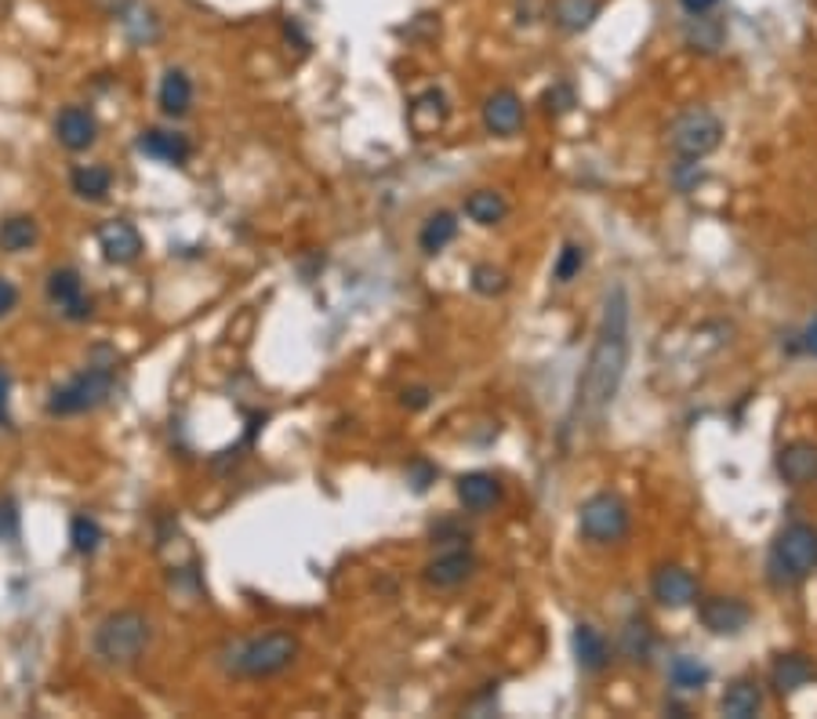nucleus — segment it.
Segmentation results:
<instances>
[{"mask_svg":"<svg viewBox=\"0 0 817 719\" xmlns=\"http://www.w3.org/2000/svg\"><path fill=\"white\" fill-rule=\"evenodd\" d=\"M629 332H633L629 291L622 284H614L607 291V299H603L596 341H592L582 379H578L571 415H567V429H578V422H600L603 411L614 404V396H618L622 379H625V368H629V349H633Z\"/></svg>","mask_w":817,"mask_h":719,"instance_id":"nucleus-1","label":"nucleus"},{"mask_svg":"<svg viewBox=\"0 0 817 719\" xmlns=\"http://www.w3.org/2000/svg\"><path fill=\"white\" fill-rule=\"evenodd\" d=\"M817 574V527L796 520L777 530L771 557H766V577L774 588H792Z\"/></svg>","mask_w":817,"mask_h":719,"instance_id":"nucleus-2","label":"nucleus"},{"mask_svg":"<svg viewBox=\"0 0 817 719\" xmlns=\"http://www.w3.org/2000/svg\"><path fill=\"white\" fill-rule=\"evenodd\" d=\"M153 640V625L142 610H113L99 621L91 651L102 665H132Z\"/></svg>","mask_w":817,"mask_h":719,"instance_id":"nucleus-3","label":"nucleus"},{"mask_svg":"<svg viewBox=\"0 0 817 719\" xmlns=\"http://www.w3.org/2000/svg\"><path fill=\"white\" fill-rule=\"evenodd\" d=\"M724 121L708 105H691L680 116H672V124L665 127V143L680 160H705L708 153L724 146Z\"/></svg>","mask_w":817,"mask_h":719,"instance_id":"nucleus-4","label":"nucleus"},{"mask_svg":"<svg viewBox=\"0 0 817 719\" xmlns=\"http://www.w3.org/2000/svg\"><path fill=\"white\" fill-rule=\"evenodd\" d=\"M294 658H299V640L291 632H266L233 647L230 672L247 679H269L277 672L291 669Z\"/></svg>","mask_w":817,"mask_h":719,"instance_id":"nucleus-5","label":"nucleus"},{"mask_svg":"<svg viewBox=\"0 0 817 719\" xmlns=\"http://www.w3.org/2000/svg\"><path fill=\"white\" fill-rule=\"evenodd\" d=\"M578 530H582V538L592 541V546H618V541L629 538L633 513L622 494L614 491L589 494L582 509H578Z\"/></svg>","mask_w":817,"mask_h":719,"instance_id":"nucleus-6","label":"nucleus"},{"mask_svg":"<svg viewBox=\"0 0 817 719\" xmlns=\"http://www.w3.org/2000/svg\"><path fill=\"white\" fill-rule=\"evenodd\" d=\"M113 396V371L110 368H88L74 374L66 385L52 389L47 396V415H85V411L102 407Z\"/></svg>","mask_w":817,"mask_h":719,"instance_id":"nucleus-7","label":"nucleus"},{"mask_svg":"<svg viewBox=\"0 0 817 719\" xmlns=\"http://www.w3.org/2000/svg\"><path fill=\"white\" fill-rule=\"evenodd\" d=\"M697 618L713 636H738L749 629L752 621V607L738 596H713L697 604Z\"/></svg>","mask_w":817,"mask_h":719,"instance_id":"nucleus-8","label":"nucleus"},{"mask_svg":"<svg viewBox=\"0 0 817 719\" xmlns=\"http://www.w3.org/2000/svg\"><path fill=\"white\" fill-rule=\"evenodd\" d=\"M650 596L669 610L694 607L697 604V577L686 568H680V563H665V568H658L654 577H650Z\"/></svg>","mask_w":817,"mask_h":719,"instance_id":"nucleus-9","label":"nucleus"},{"mask_svg":"<svg viewBox=\"0 0 817 719\" xmlns=\"http://www.w3.org/2000/svg\"><path fill=\"white\" fill-rule=\"evenodd\" d=\"M47 299H52V305H58V313L66 321H88L91 316V299L85 294L77 269H55L47 277Z\"/></svg>","mask_w":817,"mask_h":719,"instance_id":"nucleus-10","label":"nucleus"},{"mask_svg":"<svg viewBox=\"0 0 817 719\" xmlns=\"http://www.w3.org/2000/svg\"><path fill=\"white\" fill-rule=\"evenodd\" d=\"M472 571H477V557L469 549H447L436 560L425 563L422 577L429 588H458L469 582Z\"/></svg>","mask_w":817,"mask_h":719,"instance_id":"nucleus-11","label":"nucleus"},{"mask_svg":"<svg viewBox=\"0 0 817 719\" xmlns=\"http://www.w3.org/2000/svg\"><path fill=\"white\" fill-rule=\"evenodd\" d=\"M777 476L788 487H810L817 480V443L810 440H792L777 451Z\"/></svg>","mask_w":817,"mask_h":719,"instance_id":"nucleus-12","label":"nucleus"},{"mask_svg":"<svg viewBox=\"0 0 817 719\" xmlns=\"http://www.w3.org/2000/svg\"><path fill=\"white\" fill-rule=\"evenodd\" d=\"M483 127L499 138H513L524 127V102H519L516 91H494V96L483 102Z\"/></svg>","mask_w":817,"mask_h":719,"instance_id":"nucleus-13","label":"nucleus"},{"mask_svg":"<svg viewBox=\"0 0 817 719\" xmlns=\"http://www.w3.org/2000/svg\"><path fill=\"white\" fill-rule=\"evenodd\" d=\"M99 247H102L105 262L132 266V262H138V255H142V237H138V229L132 226V222L113 218V222H105V226L99 229Z\"/></svg>","mask_w":817,"mask_h":719,"instance_id":"nucleus-14","label":"nucleus"},{"mask_svg":"<svg viewBox=\"0 0 817 719\" xmlns=\"http://www.w3.org/2000/svg\"><path fill=\"white\" fill-rule=\"evenodd\" d=\"M447 116H451V105H447L444 91H436V88L422 91V96L407 105V124L418 138H429V135L440 132V127L447 124Z\"/></svg>","mask_w":817,"mask_h":719,"instance_id":"nucleus-15","label":"nucleus"},{"mask_svg":"<svg viewBox=\"0 0 817 719\" xmlns=\"http://www.w3.org/2000/svg\"><path fill=\"white\" fill-rule=\"evenodd\" d=\"M571 647H574V662L582 672H589V676H596V672H603L611 665V643L607 636H603L596 625H574V636H571Z\"/></svg>","mask_w":817,"mask_h":719,"instance_id":"nucleus-16","label":"nucleus"},{"mask_svg":"<svg viewBox=\"0 0 817 719\" xmlns=\"http://www.w3.org/2000/svg\"><path fill=\"white\" fill-rule=\"evenodd\" d=\"M817 679V665L810 662L807 654L792 651V654H777L771 665V687L785 698V694H796L803 687H810Z\"/></svg>","mask_w":817,"mask_h":719,"instance_id":"nucleus-17","label":"nucleus"},{"mask_svg":"<svg viewBox=\"0 0 817 719\" xmlns=\"http://www.w3.org/2000/svg\"><path fill=\"white\" fill-rule=\"evenodd\" d=\"M455 494L469 513H491L494 505L502 502V483L491 473H466V476H458Z\"/></svg>","mask_w":817,"mask_h":719,"instance_id":"nucleus-18","label":"nucleus"},{"mask_svg":"<svg viewBox=\"0 0 817 719\" xmlns=\"http://www.w3.org/2000/svg\"><path fill=\"white\" fill-rule=\"evenodd\" d=\"M55 135H58V143H63L66 149L80 153V149L94 146L99 124H94V116L88 110H80V105H66V110L58 113V121H55Z\"/></svg>","mask_w":817,"mask_h":719,"instance_id":"nucleus-19","label":"nucleus"},{"mask_svg":"<svg viewBox=\"0 0 817 719\" xmlns=\"http://www.w3.org/2000/svg\"><path fill=\"white\" fill-rule=\"evenodd\" d=\"M719 712L727 719H756L763 712V690L756 679H734L719 698Z\"/></svg>","mask_w":817,"mask_h":719,"instance_id":"nucleus-20","label":"nucleus"},{"mask_svg":"<svg viewBox=\"0 0 817 719\" xmlns=\"http://www.w3.org/2000/svg\"><path fill=\"white\" fill-rule=\"evenodd\" d=\"M138 153H146L153 160H164V164H186L189 160V143L186 135L179 132H160V127H149V132H142L138 138Z\"/></svg>","mask_w":817,"mask_h":719,"instance_id":"nucleus-21","label":"nucleus"},{"mask_svg":"<svg viewBox=\"0 0 817 719\" xmlns=\"http://www.w3.org/2000/svg\"><path fill=\"white\" fill-rule=\"evenodd\" d=\"M618 654L633 665H647L654 658V632H650V625L643 618L625 621V629L618 636Z\"/></svg>","mask_w":817,"mask_h":719,"instance_id":"nucleus-22","label":"nucleus"},{"mask_svg":"<svg viewBox=\"0 0 817 719\" xmlns=\"http://www.w3.org/2000/svg\"><path fill=\"white\" fill-rule=\"evenodd\" d=\"M455 237H458V215H455V211H433V215L422 222L418 247L425 255H440L447 244H455Z\"/></svg>","mask_w":817,"mask_h":719,"instance_id":"nucleus-23","label":"nucleus"},{"mask_svg":"<svg viewBox=\"0 0 817 719\" xmlns=\"http://www.w3.org/2000/svg\"><path fill=\"white\" fill-rule=\"evenodd\" d=\"M466 215L483 229L502 226V222L508 218V200L499 190H477V193L466 196Z\"/></svg>","mask_w":817,"mask_h":719,"instance_id":"nucleus-24","label":"nucleus"},{"mask_svg":"<svg viewBox=\"0 0 817 719\" xmlns=\"http://www.w3.org/2000/svg\"><path fill=\"white\" fill-rule=\"evenodd\" d=\"M708 679H713V669H708L705 662H697V658H691V654L672 658V665H669L672 690H680V694H702L708 687Z\"/></svg>","mask_w":817,"mask_h":719,"instance_id":"nucleus-25","label":"nucleus"},{"mask_svg":"<svg viewBox=\"0 0 817 719\" xmlns=\"http://www.w3.org/2000/svg\"><path fill=\"white\" fill-rule=\"evenodd\" d=\"M193 105V80L182 69H168L160 80V110L168 116H186Z\"/></svg>","mask_w":817,"mask_h":719,"instance_id":"nucleus-26","label":"nucleus"},{"mask_svg":"<svg viewBox=\"0 0 817 719\" xmlns=\"http://www.w3.org/2000/svg\"><path fill=\"white\" fill-rule=\"evenodd\" d=\"M600 19V0H556L552 22L567 33H582Z\"/></svg>","mask_w":817,"mask_h":719,"instance_id":"nucleus-27","label":"nucleus"},{"mask_svg":"<svg viewBox=\"0 0 817 719\" xmlns=\"http://www.w3.org/2000/svg\"><path fill=\"white\" fill-rule=\"evenodd\" d=\"M37 237H41V229L30 215H15V218L0 222V247H4V251H30V247L37 244Z\"/></svg>","mask_w":817,"mask_h":719,"instance_id":"nucleus-28","label":"nucleus"},{"mask_svg":"<svg viewBox=\"0 0 817 719\" xmlns=\"http://www.w3.org/2000/svg\"><path fill=\"white\" fill-rule=\"evenodd\" d=\"M69 186H74V193H77V196H85V200H102L105 193H110L113 175H110V168L88 164V168H77L74 175H69Z\"/></svg>","mask_w":817,"mask_h":719,"instance_id":"nucleus-29","label":"nucleus"},{"mask_svg":"<svg viewBox=\"0 0 817 719\" xmlns=\"http://www.w3.org/2000/svg\"><path fill=\"white\" fill-rule=\"evenodd\" d=\"M69 541H74V549L80 552V557H91V552L102 546L99 520H91V516H77V520L69 524Z\"/></svg>","mask_w":817,"mask_h":719,"instance_id":"nucleus-30","label":"nucleus"},{"mask_svg":"<svg viewBox=\"0 0 817 719\" xmlns=\"http://www.w3.org/2000/svg\"><path fill=\"white\" fill-rule=\"evenodd\" d=\"M582 269H585V247L567 244L563 251H560V258H556L552 277H556V284H571V280L582 273Z\"/></svg>","mask_w":817,"mask_h":719,"instance_id":"nucleus-31","label":"nucleus"},{"mask_svg":"<svg viewBox=\"0 0 817 719\" xmlns=\"http://www.w3.org/2000/svg\"><path fill=\"white\" fill-rule=\"evenodd\" d=\"M469 284H472V291H477V294H483V299H494V294H502L508 288V280H505L502 269H494V266L483 262V266L472 269Z\"/></svg>","mask_w":817,"mask_h":719,"instance_id":"nucleus-32","label":"nucleus"},{"mask_svg":"<svg viewBox=\"0 0 817 719\" xmlns=\"http://www.w3.org/2000/svg\"><path fill=\"white\" fill-rule=\"evenodd\" d=\"M19 538V505L11 498H0V541Z\"/></svg>","mask_w":817,"mask_h":719,"instance_id":"nucleus-33","label":"nucleus"},{"mask_svg":"<svg viewBox=\"0 0 817 719\" xmlns=\"http://www.w3.org/2000/svg\"><path fill=\"white\" fill-rule=\"evenodd\" d=\"M15 302H19V288L0 277V316H8L11 310H15Z\"/></svg>","mask_w":817,"mask_h":719,"instance_id":"nucleus-34","label":"nucleus"},{"mask_svg":"<svg viewBox=\"0 0 817 719\" xmlns=\"http://www.w3.org/2000/svg\"><path fill=\"white\" fill-rule=\"evenodd\" d=\"M8 393H11V379H8V371L0 368V426H8V422H11V415H8Z\"/></svg>","mask_w":817,"mask_h":719,"instance_id":"nucleus-35","label":"nucleus"},{"mask_svg":"<svg viewBox=\"0 0 817 719\" xmlns=\"http://www.w3.org/2000/svg\"><path fill=\"white\" fill-rule=\"evenodd\" d=\"M407 476H411V483H414V491H425V487H429V476H433V473H429V465H425V462H414Z\"/></svg>","mask_w":817,"mask_h":719,"instance_id":"nucleus-36","label":"nucleus"},{"mask_svg":"<svg viewBox=\"0 0 817 719\" xmlns=\"http://www.w3.org/2000/svg\"><path fill=\"white\" fill-rule=\"evenodd\" d=\"M719 4V0H680V8L686 11V15H708Z\"/></svg>","mask_w":817,"mask_h":719,"instance_id":"nucleus-37","label":"nucleus"},{"mask_svg":"<svg viewBox=\"0 0 817 719\" xmlns=\"http://www.w3.org/2000/svg\"><path fill=\"white\" fill-rule=\"evenodd\" d=\"M404 404L414 407V411L425 407V404H429V389H411V393H404Z\"/></svg>","mask_w":817,"mask_h":719,"instance_id":"nucleus-38","label":"nucleus"},{"mask_svg":"<svg viewBox=\"0 0 817 719\" xmlns=\"http://www.w3.org/2000/svg\"><path fill=\"white\" fill-rule=\"evenodd\" d=\"M803 349H807L810 357H817V316L807 324V332H803Z\"/></svg>","mask_w":817,"mask_h":719,"instance_id":"nucleus-39","label":"nucleus"}]
</instances>
